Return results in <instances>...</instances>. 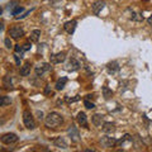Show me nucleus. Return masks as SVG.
Returning <instances> with one entry per match:
<instances>
[{
  "instance_id": "f257e3e1",
  "label": "nucleus",
  "mask_w": 152,
  "mask_h": 152,
  "mask_svg": "<svg viewBox=\"0 0 152 152\" xmlns=\"http://www.w3.org/2000/svg\"><path fill=\"white\" fill-rule=\"evenodd\" d=\"M64 123V118L61 114L56 113V112H52L50 113L45 118V124L47 128H57L58 126H61Z\"/></svg>"
},
{
  "instance_id": "f03ea898",
  "label": "nucleus",
  "mask_w": 152,
  "mask_h": 152,
  "mask_svg": "<svg viewBox=\"0 0 152 152\" xmlns=\"http://www.w3.org/2000/svg\"><path fill=\"white\" fill-rule=\"evenodd\" d=\"M23 123H24L26 128H28V129H34V128H36L34 118H33L32 113L29 110H24V112H23Z\"/></svg>"
},
{
  "instance_id": "7ed1b4c3",
  "label": "nucleus",
  "mask_w": 152,
  "mask_h": 152,
  "mask_svg": "<svg viewBox=\"0 0 152 152\" xmlns=\"http://www.w3.org/2000/svg\"><path fill=\"white\" fill-rule=\"evenodd\" d=\"M0 141L4 145H13L15 142H18V136L15 133H5V134L0 136Z\"/></svg>"
},
{
  "instance_id": "20e7f679",
  "label": "nucleus",
  "mask_w": 152,
  "mask_h": 152,
  "mask_svg": "<svg viewBox=\"0 0 152 152\" xmlns=\"http://www.w3.org/2000/svg\"><path fill=\"white\" fill-rule=\"evenodd\" d=\"M8 33H9V36H10L12 38H14V39H19V38H22L23 36H24V31H23V28L20 26L12 27Z\"/></svg>"
},
{
  "instance_id": "39448f33",
  "label": "nucleus",
  "mask_w": 152,
  "mask_h": 152,
  "mask_svg": "<svg viewBox=\"0 0 152 152\" xmlns=\"http://www.w3.org/2000/svg\"><path fill=\"white\" fill-rule=\"evenodd\" d=\"M100 145L103 146V147H105V148H112V147H114L115 146V143H117V140L114 138V137H102L100 138Z\"/></svg>"
},
{
  "instance_id": "423d86ee",
  "label": "nucleus",
  "mask_w": 152,
  "mask_h": 152,
  "mask_svg": "<svg viewBox=\"0 0 152 152\" xmlns=\"http://www.w3.org/2000/svg\"><path fill=\"white\" fill-rule=\"evenodd\" d=\"M50 70H51V65L50 64H41V65L36 66V69H34L37 76H42L45 72H47V71H50Z\"/></svg>"
},
{
  "instance_id": "0eeeda50",
  "label": "nucleus",
  "mask_w": 152,
  "mask_h": 152,
  "mask_svg": "<svg viewBox=\"0 0 152 152\" xmlns=\"http://www.w3.org/2000/svg\"><path fill=\"white\" fill-rule=\"evenodd\" d=\"M65 58H66L65 52H58V53H55L51 56V62L52 64H61L65 61Z\"/></svg>"
},
{
  "instance_id": "6e6552de",
  "label": "nucleus",
  "mask_w": 152,
  "mask_h": 152,
  "mask_svg": "<svg viewBox=\"0 0 152 152\" xmlns=\"http://www.w3.org/2000/svg\"><path fill=\"white\" fill-rule=\"evenodd\" d=\"M76 26H77V22H76V20H69V22L65 23L64 28H65V31L67 33L72 34V33L75 32V29H76Z\"/></svg>"
},
{
  "instance_id": "1a4fd4ad",
  "label": "nucleus",
  "mask_w": 152,
  "mask_h": 152,
  "mask_svg": "<svg viewBox=\"0 0 152 152\" xmlns=\"http://www.w3.org/2000/svg\"><path fill=\"white\" fill-rule=\"evenodd\" d=\"M69 136H70V138L72 142H79V131H77V128L74 127V126H71V128H69Z\"/></svg>"
},
{
  "instance_id": "9d476101",
  "label": "nucleus",
  "mask_w": 152,
  "mask_h": 152,
  "mask_svg": "<svg viewBox=\"0 0 152 152\" xmlns=\"http://www.w3.org/2000/svg\"><path fill=\"white\" fill-rule=\"evenodd\" d=\"M104 5H105V4H104V1H102V0H98V1H95L93 5H91V8H93V13L95 14V15H98V14L103 10Z\"/></svg>"
},
{
  "instance_id": "9b49d317",
  "label": "nucleus",
  "mask_w": 152,
  "mask_h": 152,
  "mask_svg": "<svg viewBox=\"0 0 152 152\" xmlns=\"http://www.w3.org/2000/svg\"><path fill=\"white\" fill-rule=\"evenodd\" d=\"M76 119H77V123L80 126L88 128V118H86V114H85L84 112H80L77 114V117H76Z\"/></svg>"
},
{
  "instance_id": "f8f14e48",
  "label": "nucleus",
  "mask_w": 152,
  "mask_h": 152,
  "mask_svg": "<svg viewBox=\"0 0 152 152\" xmlns=\"http://www.w3.org/2000/svg\"><path fill=\"white\" fill-rule=\"evenodd\" d=\"M103 132L104 133H113L114 131H115V124L112 122H105V123H103Z\"/></svg>"
},
{
  "instance_id": "ddd939ff",
  "label": "nucleus",
  "mask_w": 152,
  "mask_h": 152,
  "mask_svg": "<svg viewBox=\"0 0 152 152\" xmlns=\"http://www.w3.org/2000/svg\"><path fill=\"white\" fill-rule=\"evenodd\" d=\"M93 124L96 127H102L104 123V115L103 114H94L93 115Z\"/></svg>"
},
{
  "instance_id": "4468645a",
  "label": "nucleus",
  "mask_w": 152,
  "mask_h": 152,
  "mask_svg": "<svg viewBox=\"0 0 152 152\" xmlns=\"http://www.w3.org/2000/svg\"><path fill=\"white\" fill-rule=\"evenodd\" d=\"M53 145H55L56 147H58V148H64V150H66V148L69 147L67 142L65 141L64 137H58V138H56V140L53 141Z\"/></svg>"
},
{
  "instance_id": "2eb2a0df",
  "label": "nucleus",
  "mask_w": 152,
  "mask_h": 152,
  "mask_svg": "<svg viewBox=\"0 0 152 152\" xmlns=\"http://www.w3.org/2000/svg\"><path fill=\"white\" fill-rule=\"evenodd\" d=\"M79 69H80V62L76 58H71L69 65H67V70L69 71H76Z\"/></svg>"
},
{
  "instance_id": "dca6fc26",
  "label": "nucleus",
  "mask_w": 152,
  "mask_h": 152,
  "mask_svg": "<svg viewBox=\"0 0 152 152\" xmlns=\"http://www.w3.org/2000/svg\"><path fill=\"white\" fill-rule=\"evenodd\" d=\"M107 69H108V71H109L110 74H115V72H118V71H119V66H118V62L113 61V62H109V64L107 65Z\"/></svg>"
},
{
  "instance_id": "f3484780",
  "label": "nucleus",
  "mask_w": 152,
  "mask_h": 152,
  "mask_svg": "<svg viewBox=\"0 0 152 152\" xmlns=\"http://www.w3.org/2000/svg\"><path fill=\"white\" fill-rule=\"evenodd\" d=\"M31 64L29 62H26L24 65L22 66V69H20V75L22 76H29L31 75Z\"/></svg>"
},
{
  "instance_id": "a211bd4d",
  "label": "nucleus",
  "mask_w": 152,
  "mask_h": 152,
  "mask_svg": "<svg viewBox=\"0 0 152 152\" xmlns=\"http://www.w3.org/2000/svg\"><path fill=\"white\" fill-rule=\"evenodd\" d=\"M39 36H41V31L39 29H34L31 32V36H29V41L31 42H38L39 39Z\"/></svg>"
},
{
  "instance_id": "6ab92c4d",
  "label": "nucleus",
  "mask_w": 152,
  "mask_h": 152,
  "mask_svg": "<svg viewBox=\"0 0 152 152\" xmlns=\"http://www.w3.org/2000/svg\"><path fill=\"white\" fill-rule=\"evenodd\" d=\"M66 83H67V79H66V77L58 79V80H57V83H56V90H62L65 88Z\"/></svg>"
},
{
  "instance_id": "aec40b11",
  "label": "nucleus",
  "mask_w": 152,
  "mask_h": 152,
  "mask_svg": "<svg viewBox=\"0 0 152 152\" xmlns=\"http://www.w3.org/2000/svg\"><path fill=\"white\" fill-rule=\"evenodd\" d=\"M102 90H103V96H104V99H107V100H108V99H110L113 96V91L108 86H103Z\"/></svg>"
},
{
  "instance_id": "412c9836",
  "label": "nucleus",
  "mask_w": 152,
  "mask_h": 152,
  "mask_svg": "<svg viewBox=\"0 0 152 152\" xmlns=\"http://www.w3.org/2000/svg\"><path fill=\"white\" fill-rule=\"evenodd\" d=\"M10 103H12V99L9 96H0V107L9 105Z\"/></svg>"
},
{
  "instance_id": "4be33fe9",
  "label": "nucleus",
  "mask_w": 152,
  "mask_h": 152,
  "mask_svg": "<svg viewBox=\"0 0 152 152\" xmlns=\"http://www.w3.org/2000/svg\"><path fill=\"white\" fill-rule=\"evenodd\" d=\"M4 86L7 89H12V77L9 75H7L5 77H4Z\"/></svg>"
},
{
  "instance_id": "5701e85b",
  "label": "nucleus",
  "mask_w": 152,
  "mask_h": 152,
  "mask_svg": "<svg viewBox=\"0 0 152 152\" xmlns=\"http://www.w3.org/2000/svg\"><path fill=\"white\" fill-rule=\"evenodd\" d=\"M23 10H24V8H23V7H17L15 9H13V12H12V14H13V15L14 17H17L18 15V14H20Z\"/></svg>"
},
{
  "instance_id": "b1692460",
  "label": "nucleus",
  "mask_w": 152,
  "mask_h": 152,
  "mask_svg": "<svg viewBox=\"0 0 152 152\" xmlns=\"http://www.w3.org/2000/svg\"><path fill=\"white\" fill-rule=\"evenodd\" d=\"M84 105H85V108H86V109H94V108H95V104L91 103V102H89L88 99L84 102Z\"/></svg>"
},
{
  "instance_id": "393cba45",
  "label": "nucleus",
  "mask_w": 152,
  "mask_h": 152,
  "mask_svg": "<svg viewBox=\"0 0 152 152\" xmlns=\"http://www.w3.org/2000/svg\"><path fill=\"white\" fill-rule=\"evenodd\" d=\"M45 95H47V96H51V95H53V91H52V89L50 85H47V86L45 88Z\"/></svg>"
},
{
  "instance_id": "a878e982",
  "label": "nucleus",
  "mask_w": 152,
  "mask_h": 152,
  "mask_svg": "<svg viewBox=\"0 0 152 152\" xmlns=\"http://www.w3.org/2000/svg\"><path fill=\"white\" fill-rule=\"evenodd\" d=\"M4 43H5L7 48H12V47H13V45H12V41H10V38H5V41H4Z\"/></svg>"
},
{
  "instance_id": "bb28decb",
  "label": "nucleus",
  "mask_w": 152,
  "mask_h": 152,
  "mask_svg": "<svg viewBox=\"0 0 152 152\" xmlns=\"http://www.w3.org/2000/svg\"><path fill=\"white\" fill-rule=\"evenodd\" d=\"M31 48V45L29 43H26V45H23V51H28Z\"/></svg>"
},
{
  "instance_id": "cd10ccee",
  "label": "nucleus",
  "mask_w": 152,
  "mask_h": 152,
  "mask_svg": "<svg viewBox=\"0 0 152 152\" xmlns=\"http://www.w3.org/2000/svg\"><path fill=\"white\" fill-rule=\"evenodd\" d=\"M15 52H23V47L19 46V45H17V46H15Z\"/></svg>"
},
{
  "instance_id": "c85d7f7f",
  "label": "nucleus",
  "mask_w": 152,
  "mask_h": 152,
  "mask_svg": "<svg viewBox=\"0 0 152 152\" xmlns=\"http://www.w3.org/2000/svg\"><path fill=\"white\" fill-rule=\"evenodd\" d=\"M4 29V24H3V22L0 23V31H3Z\"/></svg>"
},
{
  "instance_id": "c756f323",
  "label": "nucleus",
  "mask_w": 152,
  "mask_h": 152,
  "mask_svg": "<svg viewBox=\"0 0 152 152\" xmlns=\"http://www.w3.org/2000/svg\"><path fill=\"white\" fill-rule=\"evenodd\" d=\"M1 13H3V9H1V8H0V14H1Z\"/></svg>"
}]
</instances>
